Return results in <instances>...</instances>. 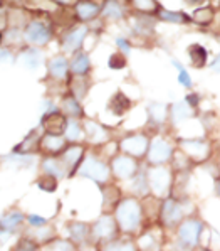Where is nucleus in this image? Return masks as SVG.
<instances>
[{
    "label": "nucleus",
    "mask_w": 220,
    "mask_h": 251,
    "mask_svg": "<svg viewBox=\"0 0 220 251\" xmlns=\"http://www.w3.org/2000/svg\"><path fill=\"white\" fill-rule=\"evenodd\" d=\"M113 214L121 234H126V236H133V234L140 233L143 229V223L146 219L143 201L134 198V196H126L119 201Z\"/></svg>",
    "instance_id": "1"
},
{
    "label": "nucleus",
    "mask_w": 220,
    "mask_h": 251,
    "mask_svg": "<svg viewBox=\"0 0 220 251\" xmlns=\"http://www.w3.org/2000/svg\"><path fill=\"white\" fill-rule=\"evenodd\" d=\"M197 212V206L192 199L188 198H170L161 199L160 202V214H158V226H161L165 231H175L181 225L185 218Z\"/></svg>",
    "instance_id": "2"
},
{
    "label": "nucleus",
    "mask_w": 220,
    "mask_h": 251,
    "mask_svg": "<svg viewBox=\"0 0 220 251\" xmlns=\"http://www.w3.org/2000/svg\"><path fill=\"white\" fill-rule=\"evenodd\" d=\"M208 229H210V226L207 225L205 219H202V216L197 211L188 218H185L181 221V225L173 231V241L190 251H197L200 246L205 245Z\"/></svg>",
    "instance_id": "3"
},
{
    "label": "nucleus",
    "mask_w": 220,
    "mask_h": 251,
    "mask_svg": "<svg viewBox=\"0 0 220 251\" xmlns=\"http://www.w3.org/2000/svg\"><path fill=\"white\" fill-rule=\"evenodd\" d=\"M176 147L181 152L187 153V157L194 162L197 167L208 164L214 159L215 153V144L208 137H178L176 138Z\"/></svg>",
    "instance_id": "4"
},
{
    "label": "nucleus",
    "mask_w": 220,
    "mask_h": 251,
    "mask_svg": "<svg viewBox=\"0 0 220 251\" xmlns=\"http://www.w3.org/2000/svg\"><path fill=\"white\" fill-rule=\"evenodd\" d=\"M146 179L150 185V194L156 199L172 196L175 172L170 165H146Z\"/></svg>",
    "instance_id": "5"
},
{
    "label": "nucleus",
    "mask_w": 220,
    "mask_h": 251,
    "mask_svg": "<svg viewBox=\"0 0 220 251\" xmlns=\"http://www.w3.org/2000/svg\"><path fill=\"white\" fill-rule=\"evenodd\" d=\"M175 150H176V144L170 142L163 135H155L150 140V149L145 159L146 165H170Z\"/></svg>",
    "instance_id": "6"
},
{
    "label": "nucleus",
    "mask_w": 220,
    "mask_h": 251,
    "mask_svg": "<svg viewBox=\"0 0 220 251\" xmlns=\"http://www.w3.org/2000/svg\"><path fill=\"white\" fill-rule=\"evenodd\" d=\"M111 174L116 177L118 180H131L138 172L141 171L140 160L130 157L126 153H118L111 159Z\"/></svg>",
    "instance_id": "7"
},
{
    "label": "nucleus",
    "mask_w": 220,
    "mask_h": 251,
    "mask_svg": "<svg viewBox=\"0 0 220 251\" xmlns=\"http://www.w3.org/2000/svg\"><path fill=\"white\" fill-rule=\"evenodd\" d=\"M150 140H152V138L146 137L145 133H133L123 138L118 145H119L121 153H126V155H130V157L143 160V159H146V153H148Z\"/></svg>",
    "instance_id": "8"
},
{
    "label": "nucleus",
    "mask_w": 220,
    "mask_h": 251,
    "mask_svg": "<svg viewBox=\"0 0 220 251\" xmlns=\"http://www.w3.org/2000/svg\"><path fill=\"white\" fill-rule=\"evenodd\" d=\"M91 233H92V238L101 243L111 241V239H116L118 236H121V231H119V227H118L114 214H106V212L92 225Z\"/></svg>",
    "instance_id": "9"
},
{
    "label": "nucleus",
    "mask_w": 220,
    "mask_h": 251,
    "mask_svg": "<svg viewBox=\"0 0 220 251\" xmlns=\"http://www.w3.org/2000/svg\"><path fill=\"white\" fill-rule=\"evenodd\" d=\"M79 174L84 177H89L91 180L103 185V184H108V180H110L111 167L106 165V162L96 159V157H88V159L81 164Z\"/></svg>",
    "instance_id": "10"
},
{
    "label": "nucleus",
    "mask_w": 220,
    "mask_h": 251,
    "mask_svg": "<svg viewBox=\"0 0 220 251\" xmlns=\"http://www.w3.org/2000/svg\"><path fill=\"white\" fill-rule=\"evenodd\" d=\"M165 229L161 226L150 227L145 233H141L136 239V246L140 251H165Z\"/></svg>",
    "instance_id": "11"
},
{
    "label": "nucleus",
    "mask_w": 220,
    "mask_h": 251,
    "mask_svg": "<svg viewBox=\"0 0 220 251\" xmlns=\"http://www.w3.org/2000/svg\"><path fill=\"white\" fill-rule=\"evenodd\" d=\"M195 117V110L188 105L187 101H178V103H173L172 106H170V120H172V123L175 126L181 125V123L188 122L190 118Z\"/></svg>",
    "instance_id": "12"
},
{
    "label": "nucleus",
    "mask_w": 220,
    "mask_h": 251,
    "mask_svg": "<svg viewBox=\"0 0 220 251\" xmlns=\"http://www.w3.org/2000/svg\"><path fill=\"white\" fill-rule=\"evenodd\" d=\"M128 187H130V192L131 196L138 199H145L148 198L150 194V185H148V179H146V169H141L136 176L133 177L131 180H128Z\"/></svg>",
    "instance_id": "13"
},
{
    "label": "nucleus",
    "mask_w": 220,
    "mask_h": 251,
    "mask_svg": "<svg viewBox=\"0 0 220 251\" xmlns=\"http://www.w3.org/2000/svg\"><path fill=\"white\" fill-rule=\"evenodd\" d=\"M101 251H140L136 246V239H131V236H118L116 239H111L101 245Z\"/></svg>",
    "instance_id": "14"
},
{
    "label": "nucleus",
    "mask_w": 220,
    "mask_h": 251,
    "mask_svg": "<svg viewBox=\"0 0 220 251\" xmlns=\"http://www.w3.org/2000/svg\"><path fill=\"white\" fill-rule=\"evenodd\" d=\"M103 196H104V199H103V206H104V212H111L114 209H116V206L119 204V201L123 199V196H121V191H119V187L118 185H113V184H106L103 187Z\"/></svg>",
    "instance_id": "15"
},
{
    "label": "nucleus",
    "mask_w": 220,
    "mask_h": 251,
    "mask_svg": "<svg viewBox=\"0 0 220 251\" xmlns=\"http://www.w3.org/2000/svg\"><path fill=\"white\" fill-rule=\"evenodd\" d=\"M170 167L173 169V172H194V169L197 165L192 162L190 159L187 157V153L181 152V150L176 147L175 153H173V159H172V164Z\"/></svg>",
    "instance_id": "16"
},
{
    "label": "nucleus",
    "mask_w": 220,
    "mask_h": 251,
    "mask_svg": "<svg viewBox=\"0 0 220 251\" xmlns=\"http://www.w3.org/2000/svg\"><path fill=\"white\" fill-rule=\"evenodd\" d=\"M42 125L47 130L49 135H61L66 130V118L59 113L54 115H45L44 120H42Z\"/></svg>",
    "instance_id": "17"
},
{
    "label": "nucleus",
    "mask_w": 220,
    "mask_h": 251,
    "mask_svg": "<svg viewBox=\"0 0 220 251\" xmlns=\"http://www.w3.org/2000/svg\"><path fill=\"white\" fill-rule=\"evenodd\" d=\"M84 128H86V135L92 144H104V142L108 140V132L101 125H98V123L86 122V126H84Z\"/></svg>",
    "instance_id": "18"
},
{
    "label": "nucleus",
    "mask_w": 220,
    "mask_h": 251,
    "mask_svg": "<svg viewBox=\"0 0 220 251\" xmlns=\"http://www.w3.org/2000/svg\"><path fill=\"white\" fill-rule=\"evenodd\" d=\"M83 155H84V149H83V147L72 145V147H69V149L64 152L63 160H64V164L67 165L69 169H76L79 165L81 159H83Z\"/></svg>",
    "instance_id": "19"
},
{
    "label": "nucleus",
    "mask_w": 220,
    "mask_h": 251,
    "mask_svg": "<svg viewBox=\"0 0 220 251\" xmlns=\"http://www.w3.org/2000/svg\"><path fill=\"white\" fill-rule=\"evenodd\" d=\"M69 234L74 241H79V243H84L89 239V236H92L91 233V227L84 223H74V225L69 226Z\"/></svg>",
    "instance_id": "20"
},
{
    "label": "nucleus",
    "mask_w": 220,
    "mask_h": 251,
    "mask_svg": "<svg viewBox=\"0 0 220 251\" xmlns=\"http://www.w3.org/2000/svg\"><path fill=\"white\" fill-rule=\"evenodd\" d=\"M44 171H47V174H51L54 177H64L67 174V165L64 164V160L59 159H47L44 162Z\"/></svg>",
    "instance_id": "21"
},
{
    "label": "nucleus",
    "mask_w": 220,
    "mask_h": 251,
    "mask_svg": "<svg viewBox=\"0 0 220 251\" xmlns=\"http://www.w3.org/2000/svg\"><path fill=\"white\" fill-rule=\"evenodd\" d=\"M130 106H131V101L123 93H116V95L113 96V100L110 101V110L113 111L114 115H118V117L125 113V111H128Z\"/></svg>",
    "instance_id": "22"
},
{
    "label": "nucleus",
    "mask_w": 220,
    "mask_h": 251,
    "mask_svg": "<svg viewBox=\"0 0 220 251\" xmlns=\"http://www.w3.org/2000/svg\"><path fill=\"white\" fill-rule=\"evenodd\" d=\"M27 39L42 44V42H45L49 39V30L42 24H32L27 29Z\"/></svg>",
    "instance_id": "23"
},
{
    "label": "nucleus",
    "mask_w": 220,
    "mask_h": 251,
    "mask_svg": "<svg viewBox=\"0 0 220 251\" xmlns=\"http://www.w3.org/2000/svg\"><path fill=\"white\" fill-rule=\"evenodd\" d=\"M188 56H190V61L195 68H202L205 66L207 63V51L198 44H194L188 48Z\"/></svg>",
    "instance_id": "24"
},
{
    "label": "nucleus",
    "mask_w": 220,
    "mask_h": 251,
    "mask_svg": "<svg viewBox=\"0 0 220 251\" xmlns=\"http://www.w3.org/2000/svg\"><path fill=\"white\" fill-rule=\"evenodd\" d=\"M22 221H24V216L21 212H10V214L0 218V227H3L5 231H14L17 229Z\"/></svg>",
    "instance_id": "25"
},
{
    "label": "nucleus",
    "mask_w": 220,
    "mask_h": 251,
    "mask_svg": "<svg viewBox=\"0 0 220 251\" xmlns=\"http://www.w3.org/2000/svg\"><path fill=\"white\" fill-rule=\"evenodd\" d=\"M148 113L153 122L160 125V123H163L165 120L170 117V108L160 105V103H153V105L148 108Z\"/></svg>",
    "instance_id": "26"
},
{
    "label": "nucleus",
    "mask_w": 220,
    "mask_h": 251,
    "mask_svg": "<svg viewBox=\"0 0 220 251\" xmlns=\"http://www.w3.org/2000/svg\"><path fill=\"white\" fill-rule=\"evenodd\" d=\"M84 34H86V29H84V27H81V29H76L74 32L69 34V36L66 37L64 46L69 49V51H74V49H78L79 44H81V41H83V37H84Z\"/></svg>",
    "instance_id": "27"
},
{
    "label": "nucleus",
    "mask_w": 220,
    "mask_h": 251,
    "mask_svg": "<svg viewBox=\"0 0 220 251\" xmlns=\"http://www.w3.org/2000/svg\"><path fill=\"white\" fill-rule=\"evenodd\" d=\"M51 73L56 78H64L67 73V61L64 57H56L51 63Z\"/></svg>",
    "instance_id": "28"
},
{
    "label": "nucleus",
    "mask_w": 220,
    "mask_h": 251,
    "mask_svg": "<svg viewBox=\"0 0 220 251\" xmlns=\"http://www.w3.org/2000/svg\"><path fill=\"white\" fill-rule=\"evenodd\" d=\"M88 69H89V59H88L86 54L76 56L74 63H72V71H74V75H84Z\"/></svg>",
    "instance_id": "29"
},
{
    "label": "nucleus",
    "mask_w": 220,
    "mask_h": 251,
    "mask_svg": "<svg viewBox=\"0 0 220 251\" xmlns=\"http://www.w3.org/2000/svg\"><path fill=\"white\" fill-rule=\"evenodd\" d=\"M212 19H214V10H212L210 7L198 9V10H195V14H194V21L197 24H210Z\"/></svg>",
    "instance_id": "30"
},
{
    "label": "nucleus",
    "mask_w": 220,
    "mask_h": 251,
    "mask_svg": "<svg viewBox=\"0 0 220 251\" xmlns=\"http://www.w3.org/2000/svg\"><path fill=\"white\" fill-rule=\"evenodd\" d=\"M160 17L165 19L168 22H178V24H187L190 21V17L181 12H168V10H161L160 12Z\"/></svg>",
    "instance_id": "31"
},
{
    "label": "nucleus",
    "mask_w": 220,
    "mask_h": 251,
    "mask_svg": "<svg viewBox=\"0 0 220 251\" xmlns=\"http://www.w3.org/2000/svg\"><path fill=\"white\" fill-rule=\"evenodd\" d=\"M66 137H67L69 140H72V142L79 140V138L83 137V130H81L78 122L71 120V122L67 123V126H66Z\"/></svg>",
    "instance_id": "32"
},
{
    "label": "nucleus",
    "mask_w": 220,
    "mask_h": 251,
    "mask_svg": "<svg viewBox=\"0 0 220 251\" xmlns=\"http://www.w3.org/2000/svg\"><path fill=\"white\" fill-rule=\"evenodd\" d=\"M78 14L81 19H91L98 14V7L91 2H83V3H79V7H78Z\"/></svg>",
    "instance_id": "33"
},
{
    "label": "nucleus",
    "mask_w": 220,
    "mask_h": 251,
    "mask_svg": "<svg viewBox=\"0 0 220 251\" xmlns=\"http://www.w3.org/2000/svg\"><path fill=\"white\" fill-rule=\"evenodd\" d=\"M173 64H175V68H178V83L181 84V86L188 88V90H192V86H194V81H192L190 75H188V71L185 68L180 66L178 61H173Z\"/></svg>",
    "instance_id": "34"
},
{
    "label": "nucleus",
    "mask_w": 220,
    "mask_h": 251,
    "mask_svg": "<svg viewBox=\"0 0 220 251\" xmlns=\"http://www.w3.org/2000/svg\"><path fill=\"white\" fill-rule=\"evenodd\" d=\"M42 144L47 150H52V152H56V150L63 149L64 147V140H61L57 135H49V137H45L44 140H42Z\"/></svg>",
    "instance_id": "35"
},
{
    "label": "nucleus",
    "mask_w": 220,
    "mask_h": 251,
    "mask_svg": "<svg viewBox=\"0 0 220 251\" xmlns=\"http://www.w3.org/2000/svg\"><path fill=\"white\" fill-rule=\"evenodd\" d=\"M37 185H39L41 189H44V191H47V192H52V191H56V177L51 176V174H47V176H44V177H41L39 180H37Z\"/></svg>",
    "instance_id": "36"
},
{
    "label": "nucleus",
    "mask_w": 220,
    "mask_h": 251,
    "mask_svg": "<svg viewBox=\"0 0 220 251\" xmlns=\"http://www.w3.org/2000/svg\"><path fill=\"white\" fill-rule=\"evenodd\" d=\"M64 110L69 117H79L81 115V106L74 98H67L64 101Z\"/></svg>",
    "instance_id": "37"
},
{
    "label": "nucleus",
    "mask_w": 220,
    "mask_h": 251,
    "mask_svg": "<svg viewBox=\"0 0 220 251\" xmlns=\"http://www.w3.org/2000/svg\"><path fill=\"white\" fill-rule=\"evenodd\" d=\"M104 14L108 15V17H113V19H119L123 15V10L121 7H119L118 2H114V0H110V2L106 3V9H104Z\"/></svg>",
    "instance_id": "38"
},
{
    "label": "nucleus",
    "mask_w": 220,
    "mask_h": 251,
    "mask_svg": "<svg viewBox=\"0 0 220 251\" xmlns=\"http://www.w3.org/2000/svg\"><path fill=\"white\" fill-rule=\"evenodd\" d=\"M133 3L136 9L143 10V12H153V10L158 9L155 0H133Z\"/></svg>",
    "instance_id": "39"
},
{
    "label": "nucleus",
    "mask_w": 220,
    "mask_h": 251,
    "mask_svg": "<svg viewBox=\"0 0 220 251\" xmlns=\"http://www.w3.org/2000/svg\"><path fill=\"white\" fill-rule=\"evenodd\" d=\"M12 251H37V246L32 241H29V239H22Z\"/></svg>",
    "instance_id": "40"
},
{
    "label": "nucleus",
    "mask_w": 220,
    "mask_h": 251,
    "mask_svg": "<svg viewBox=\"0 0 220 251\" xmlns=\"http://www.w3.org/2000/svg\"><path fill=\"white\" fill-rule=\"evenodd\" d=\"M125 64H126V61H125V57H123L121 54H114V56H111V59H110V66L113 68V69L125 68Z\"/></svg>",
    "instance_id": "41"
},
{
    "label": "nucleus",
    "mask_w": 220,
    "mask_h": 251,
    "mask_svg": "<svg viewBox=\"0 0 220 251\" xmlns=\"http://www.w3.org/2000/svg\"><path fill=\"white\" fill-rule=\"evenodd\" d=\"M54 250L56 251H74V246L72 243H67V241H57L54 245Z\"/></svg>",
    "instance_id": "42"
},
{
    "label": "nucleus",
    "mask_w": 220,
    "mask_h": 251,
    "mask_svg": "<svg viewBox=\"0 0 220 251\" xmlns=\"http://www.w3.org/2000/svg\"><path fill=\"white\" fill-rule=\"evenodd\" d=\"M185 101H187L188 105H190V106L195 110V108L198 106V103H200V96L197 95V93H188V95H187V100H185Z\"/></svg>",
    "instance_id": "43"
},
{
    "label": "nucleus",
    "mask_w": 220,
    "mask_h": 251,
    "mask_svg": "<svg viewBox=\"0 0 220 251\" xmlns=\"http://www.w3.org/2000/svg\"><path fill=\"white\" fill-rule=\"evenodd\" d=\"M29 223L32 225L34 227H42L45 226V219L44 218H37V216H30L29 218Z\"/></svg>",
    "instance_id": "44"
},
{
    "label": "nucleus",
    "mask_w": 220,
    "mask_h": 251,
    "mask_svg": "<svg viewBox=\"0 0 220 251\" xmlns=\"http://www.w3.org/2000/svg\"><path fill=\"white\" fill-rule=\"evenodd\" d=\"M212 182H214V194H215V198L220 199V176L214 177V179H212Z\"/></svg>",
    "instance_id": "45"
},
{
    "label": "nucleus",
    "mask_w": 220,
    "mask_h": 251,
    "mask_svg": "<svg viewBox=\"0 0 220 251\" xmlns=\"http://www.w3.org/2000/svg\"><path fill=\"white\" fill-rule=\"evenodd\" d=\"M167 251H190V250L183 248V246H180V245H178V243L172 241V246H170V248H168Z\"/></svg>",
    "instance_id": "46"
},
{
    "label": "nucleus",
    "mask_w": 220,
    "mask_h": 251,
    "mask_svg": "<svg viewBox=\"0 0 220 251\" xmlns=\"http://www.w3.org/2000/svg\"><path fill=\"white\" fill-rule=\"evenodd\" d=\"M215 162V164L220 167V144L219 145H215V153H214V159H212Z\"/></svg>",
    "instance_id": "47"
},
{
    "label": "nucleus",
    "mask_w": 220,
    "mask_h": 251,
    "mask_svg": "<svg viewBox=\"0 0 220 251\" xmlns=\"http://www.w3.org/2000/svg\"><path fill=\"white\" fill-rule=\"evenodd\" d=\"M212 71L215 73H220V54L217 56V59L214 61V64H212Z\"/></svg>",
    "instance_id": "48"
},
{
    "label": "nucleus",
    "mask_w": 220,
    "mask_h": 251,
    "mask_svg": "<svg viewBox=\"0 0 220 251\" xmlns=\"http://www.w3.org/2000/svg\"><path fill=\"white\" fill-rule=\"evenodd\" d=\"M118 44H119V46H121V48H123V49H125V51H128V44H126V41L119 39V41H118Z\"/></svg>",
    "instance_id": "49"
},
{
    "label": "nucleus",
    "mask_w": 220,
    "mask_h": 251,
    "mask_svg": "<svg viewBox=\"0 0 220 251\" xmlns=\"http://www.w3.org/2000/svg\"><path fill=\"white\" fill-rule=\"evenodd\" d=\"M197 251H217V250H214V248H208V246H200Z\"/></svg>",
    "instance_id": "50"
},
{
    "label": "nucleus",
    "mask_w": 220,
    "mask_h": 251,
    "mask_svg": "<svg viewBox=\"0 0 220 251\" xmlns=\"http://www.w3.org/2000/svg\"><path fill=\"white\" fill-rule=\"evenodd\" d=\"M188 3H198V2H202V0H187Z\"/></svg>",
    "instance_id": "51"
},
{
    "label": "nucleus",
    "mask_w": 220,
    "mask_h": 251,
    "mask_svg": "<svg viewBox=\"0 0 220 251\" xmlns=\"http://www.w3.org/2000/svg\"><path fill=\"white\" fill-rule=\"evenodd\" d=\"M219 176H220V174H219Z\"/></svg>",
    "instance_id": "52"
}]
</instances>
